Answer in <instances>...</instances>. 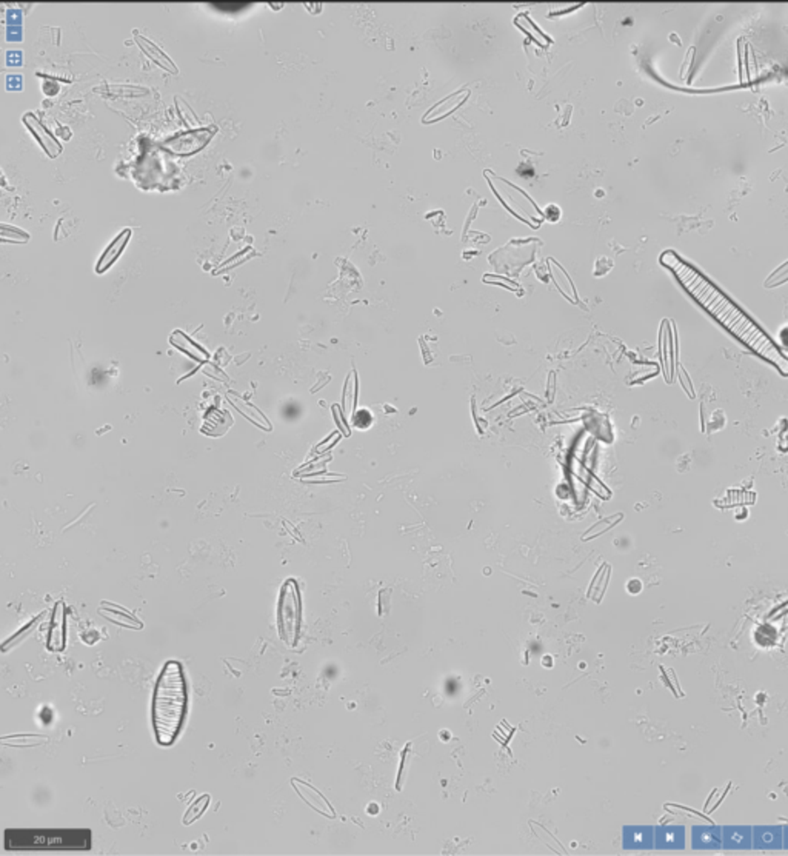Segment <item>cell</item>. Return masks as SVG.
<instances>
[{"label":"cell","mask_w":788,"mask_h":856,"mask_svg":"<svg viewBox=\"0 0 788 856\" xmlns=\"http://www.w3.org/2000/svg\"><path fill=\"white\" fill-rule=\"evenodd\" d=\"M670 807H674V809H676L674 812H679V813H684V815H687V816H693V818H698V819H704L705 823H708V824H713V821L708 819V818H707V816H704V815H701V813H698V812H694L693 809L676 807V806H670Z\"/></svg>","instance_id":"ac0fdd59"},{"label":"cell","mask_w":788,"mask_h":856,"mask_svg":"<svg viewBox=\"0 0 788 856\" xmlns=\"http://www.w3.org/2000/svg\"><path fill=\"white\" fill-rule=\"evenodd\" d=\"M171 344H174L176 346H179L181 350H183V351H186V353H190L191 356H194V358H198V359H200V361H205V359L208 358L207 353L203 351V350L200 349V346H198L196 344H194V342L191 341V339H190L188 336H185V334H183V333H181V332H176V333L171 336Z\"/></svg>","instance_id":"8fae6325"},{"label":"cell","mask_w":788,"mask_h":856,"mask_svg":"<svg viewBox=\"0 0 788 856\" xmlns=\"http://www.w3.org/2000/svg\"><path fill=\"white\" fill-rule=\"evenodd\" d=\"M776 629L773 625H760L755 632V639L760 647H770L776 642Z\"/></svg>","instance_id":"7c38bea8"},{"label":"cell","mask_w":788,"mask_h":856,"mask_svg":"<svg viewBox=\"0 0 788 856\" xmlns=\"http://www.w3.org/2000/svg\"><path fill=\"white\" fill-rule=\"evenodd\" d=\"M0 234H2V241H13V242H27L30 239L28 233H25L19 228L14 227H8V225H2L0 227Z\"/></svg>","instance_id":"5bb4252c"},{"label":"cell","mask_w":788,"mask_h":856,"mask_svg":"<svg viewBox=\"0 0 788 856\" xmlns=\"http://www.w3.org/2000/svg\"><path fill=\"white\" fill-rule=\"evenodd\" d=\"M514 22L525 34H528L533 40H536V44H539L540 47H547V45H550V42H552L550 40V37H547L545 34L539 30L538 25L530 19L528 14H525V13L519 14L518 17H516Z\"/></svg>","instance_id":"30bf717a"},{"label":"cell","mask_w":788,"mask_h":856,"mask_svg":"<svg viewBox=\"0 0 788 856\" xmlns=\"http://www.w3.org/2000/svg\"><path fill=\"white\" fill-rule=\"evenodd\" d=\"M134 39H135V42H138V44H139L140 49H142L143 53H145V54H147L150 59H152V61H154L157 65H160V66H162V68H165L166 71L173 73V74H177V71H179V70H177V66L173 64L171 59H169V57H168V56L164 53L162 49L157 48L154 44H152V42H150V40H147V39H143V37L138 36V32H134Z\"/></svg>","instance_id":"9c48e42d"},{"label":"cell","mask_w":788,"mask_h":856,"mask_svg":"<svg viewBox=\"0 0 788 856\" xmlns=\"http://www.w3.org/2000/svg\"><path fill=\"white\" fill-rule=\"evenodd\" d=\"M213 131L211 130H198V131H190L177 135V138H173L166 140L164 145L166 150H169L174 155L179 156H190L194 155V152L200 151L203 147L207 145V143L213 138Z\"/></svg>","instance_id":"8992f818"},{"label":"cell","mask_w":788,"mask_h":856,"mask_svg":"<svg viewBox=\"0 0 788 856\" xmlns=\"http://www.w3.org/2000/svg\"><path fill=\"white\" fill-rule=\"evenodd\" d=\"M277 627L281 639L288 646L294 647L301 630V596L293 579H288L281 590L277 605Z\"/></svg>","instance_id":"277c9868"},{"label":"cell","mask_w":788,"mask_h":856,"mask_svg":"<svg viewBox=\"0 0 788 856\" xmlns=\"http://www.w3.org/2000/svg\"><path fill=\"white\" fill-rule=\"evenodd\" d=\"M23 123L28 126V130L31 131V134L36 138V140L40 143V147L45 150L47 155L49 157H57L62 152V147L59 145L56 142V139L51 135L44 125H42L36 116L34 114H25L23 116Z\"/></svg>","instance_id":"52a82bcc"},{"label":"cell","mask_w":788,"mask_h":856,"mask_svg":"<svg viewBox=\"0 0 788 856\" xmlns=\"http://www.w3.org/2000/svg\"><path fill=\"white\" fill-rule=\"evenodd\" d=\"M186 711V684L182 665L168 661L160 672L152 697V727L157 742L171 745L179 735Z\"/></svg>","instance_id":"7a4b0ae2"},{"label":"cell","mask_w":788,"mask_h":856,"mask_svg":"<svg viewBox=\"0 0 788 856\" xmlns=\"http://www.w3.org/2000/svg\"><path fill=\"white\" fill-rule=\"evenodd\" d=\"M371 423V414L365 410H362L359 413H356L354 416V426L359 428H367Z\"/></svg>","instance_id":"e0dca14e"},{"label":"cell","mask_w":788,"mask_h":856,"mask_svg":"<svg viewBox=\"0 0 788 856\" xmlns=\"http://www.w3.org/2000/svg\"><path fill=\"white\" fill-rule=\"evenodd\" d=\"M250 5H251V4H247V2H222V4H213V6L220 8V10H222V11H230V13H233V11H241V10H243V8H247V6H250Z\"/></svg>","instance_id":"2e32d148"},{"label":"cell","mask_w":788,"mask_h":856,"mask_svg":"<svg viewBox=\"0 0 788 856\" xmlns=\"http://www.w3.org/2000/svg\"><path fill=\"white\" fill-rule=\"evenodd\" d=\"M8 838H13V843H5L8 849H88L80 843H73V840H90V833L85 830H57V832H6Z\"/></svg>","instance_id":"3957f363"},{"label":"cell","mask_w":788,"mask_h":856,"mask_svg":"<svg viewBox=\"0 0 788 856\" xmlns=\"http://www.w3.org/2000/svg\"><path fill=\"white\" fill-rule=\"evenodd\" d=\"M519 174L523 176V177H533V176H535V169H533L528 165H521L519 167Z\"/></svg>","instance_id":"ffe728a7"},{"label":"cell","mask_w":788,"mask_h":856,"mask_svg":"<svg viewBox=\"0 0 788 856\" xmlns=\"http://www.w3.org/2000/svg\"><path fill=\"white\" fill-rule=\"evenodd\" d=\"M485 176L491 177V186H493V190L497 193V198L505 203V207L510 210L513 215L521 217L522 220H527V222L531 224V227L539 225L542 215L535 203H533V200L527 196V193H523L518 186L510 185L504 179H495L490 173H485Z\"/></svg>","instance_id":"5b68a950"},{"label":"cell","mask_w":788,"mask_h":856,"mask_svg":"<svg viewBox=\"0 0 788 856\" xmlns=\"http://www.w3.org/2000/svg\"><path fill=\"white\" fill-rule=\"evenodd\" d=\"M130 237H131V230H130V228H125V230H122L121 233H119V236L116 237V239L111 243L108 245L107 250L104 251V254H102V256H100L97 265H96L97 273H104V271H107L109 267H111L114 264V262L119 259V256H121V254H122V251L125 250L126 243H128V241H130Z\"/></svg>","instance_id":"ba28073f"},{"label":"cell","mask_w":788,"mask_h":856,"mask_svg":"<svg viewBox=\"0 0 788 856\" xmlns=\"http://www.w3.org/2000/svg\"><path fill=\"white\" fill-rule=\"evenodd\" d=\"M660 262H662V265L673 271L676 277L679 279V282L685 287V290H687L711 316H715L721 322L728 332L741 339L745 345L750 346L753 351H756L770 363H773L784 376H788V358H785L781 350L772 342V339L762 332L755 322L745 315L739 307H736L722 291H719L708 279L698 273L696 270L690 267L687 262H684L673 251L662 253Z\"/></svg>","instance_id":"6da1fadb"},{"label":"cell","mask_w":788,"mask_h":856,"mask_svg":"<svg viewBox=\"0 0 788 856\" xmlns=\"http://www.w3.org/2000/svg\"><path fill=\"white\" fill-rule=\"evenodd\" d=\"M787 281H788V262H785L784 265L779 267L776 271H773V273L768 276V279L765 281V287L772 288L776 285H781Z\"/></svg>","instance_id":"9a60e30c"},{"label":"cell","mask_w":788,"mask_h":856,"mask_svg":"<svg viewBox=\"0 0 788 856\" xmlns=\"http://www.w3.org/2000/svg\"><path fill=\"white\" fill-rule=\"evenodd\" d=\"M545 219L550 220V222H556V220L561 219V210H559L556 205H550L545 210Z\"/></svg>","instance_id":"d6986e66"},{"label":"cell","mask_w":788,"mask_h":856,"mask_svg":"<svg viewBox=\"0 0 788 856\" xmlns=\"http://www.w3.org/2000/svg\"><path fill=\"white\" fill-rule=\"evenodd\" d=\"M233 405H236L237 409H239V410H241V409H242V410H248V413H243L245 416L250 418V419H251L254 423H257V426H264V427H267V430H269V423H268V421H267L264 416H262V413H260L259 410L254 409V406H251L250 404H245V406H243V405H242V402H241L239 399H234V401H233Z\"/></svg>","instance_id":"4fadbf2b"}]
</instances>
